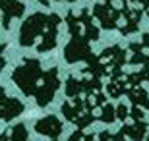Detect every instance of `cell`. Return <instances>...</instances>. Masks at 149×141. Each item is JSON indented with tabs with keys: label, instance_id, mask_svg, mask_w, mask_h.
<instances>
[{
	"label": "cell",
	"instance_id": "1",
	"mask_svg": "<svg viewBox=\"0 0 149 141\" xmlns=\"http://www.w3.org/2000/svg\"><path fill=\"white\" fill-rule=\"evenodd\" d=\"M66 25H68V31H70V41L64 47V60H66L68 64L85 62L87 66L83 68V74L97 76V77H107L109 79L111 72H109L107 64L99 56L93 54V50H91V39L85 35L81 22L77 19V16L74 12H68L66 14Z\"/></svg>",
	"mask_w": 149,
	"mask_h": 141
},
{
	"label": "cell",
	"instance_id": "2",
	"mask_svg": "<svg viewBox=\"0 0 149 141\" xmlns=\"http://www.w3.org/2000/svg\"><path fill=\"white\" fill-rule=\"evenodd\" d=\"M43 66L37 58H25L22 66H17L16 70L12 72V81L19 87V91L25 97H33L37 91L41 77H43Z\"/></svg>",
	"mask_w": 149,
	"mask_h": 141
},
{
	"label": "cell",
	"instance_id": "3",
	"mask_svg": "<svg viewBox=\"0 0 149 141\" xmlns=\"http://www.w3.org/2000/svg\"><path fill=\"white\" fill-rule=\"evenodd\" d=\"M60 110H62V114H64V118H66L68 122H72L77 130H85L87 126H91L95 120H97V114L87 112L85 103H83V95L72 99V103H68V101L62 103Z\"/></svg>",
	"mask_w": 149,
	"mask_h": 141
},
{
	"label": "cell",
	"instance_id": "4",
	"mask_svg": "<svg viewBox=\"0 0 149 141\" xmlns=\"http://www.w3.org/2000/svg\"><path fill=\"white\" fill-rule=\"evenodd\" d=\"M47 23H49V16L47 14H41V12L31 14L22 23V29H19V44L22 47H33L35 41L45 33Z\"/></svg>",
	"mask_w": 149,
	"mask_h": 141
},
{
	"label": "cell",
	"instance_id": "5",
	"mask_svg": "<svg viewBox=\"0 0 149 141\" xmlns=\"http://www.w3.org/2000/svg\"><path fill=\"white\" fill-rule=\"evenodd\" d=\"M58 87H60V79H58V68H50L43 74L41 77V83H39L37 91H35V103L45 108L47 104L52 103V99H54L56 91H58Z\"/></svg>",
	"mask_w": 149,
	"mask_h": 141
},
{
	"label": "cell",
	"instance_id": "6",
	"mask_svg": "<svg viewBox=\"0 0 149 141\" xmlns=\"http://www.w3.org/2000/svg\"><path fill=\"white\" fill-rule=\"evenodd\" d=\"M99 58L105 62L107 68H109V72H111L109 81H111V79H118V77H124V70H122V66L128 62L126 50H124V49L116 47V44H114V47H109V49H105L99 54Z\"/></svg>",
	"mask_w": 149,
	"mask_h": 141
},
{
	"label": "cell",
	"instance_id": "7",
	"mask_svg": "<svg viewBox=\"0 0 149 141\" xmlns=\"http://www.w3.org/2000/svg\"><path fill=\"white\" fill-rule=\"evenodd\" d=\"M93 16L95 19H99V25L107 31H114L120 27V8H114L112 2H103L93 6Z\"/></svg>",
	"mask_w": 149,
	"mask_h": 141
},
{
	"label": "cell",
	"instance_id": "8",
	"mask_svg": "<svg viewBox=\"0 0 149 141\" xmlns=\"http://www.w3.org/2000/svg\"><path fill=\"white\" fill-rule=\"evenodd\" d=\"M130 0H122V8H120V14H122V23L118 31L126 37V35H132L139 29V22H141V14H143V8H132Z\"/></svg>",
	"mask_w": 149,
	"mask_h": 141
},
{
	"label": "cell",
	"instance_id": "9",
	"mask_svg": "<svg viewBox=\"0 0 149 141\" xmlns=\"http://www.w3.org/2000/svg\"><path fill=\"white\" fill-rule=\"evenodd\" d=\"M60 23H62V17L58 14H50L49 16L47 29L41 35V43L37 44V52L45 54V52H50V50L56 49V44H58V25Z\"/></svg>",
	"mask_w": 149,
	"mask_h": 141
},
{
	"label": "cell",
	"instance_id": "10",
	"mask_svg": "<svg viewBox=\"0 0 149 141\" xmlns=\"http://www.w3.org/2000/svg\"><path fill=\"white\" fill-rule=\"evenodd\" d=\"M23 110H25V106H23L22 101H19V99H14V97H8V95H6V89L0 85V120L12 122V120L17 118Z\"/></svg>",
	"mask_w": 149,
	"mask_h": 141
},
{
	"label": "cell",
	"instance_id": "11",
	"mask_svg": "<svg viewBox=\"0 0 149 141\" xmlns=\"http://www.w3.org/2000/svg\"><path fill=\"white\" fill-rule=\"evenodd\" d=\"M62 130H64V126H62L60 118L54 114H49L35 122V131L41 135H47L49 139H58L62 135Z\"/></svg>",
	"mask_w": 149,
	"mask_h": 141
},
{
	"label": "cell",
	"instance_id": "12",
	"mask_svg": "<svg viewBox=\"0 0 149 141\" xmlns=\"http://www.w3.org/2000/svg\"><path fill=\"white\" fill-rule=\"evenodd\" d=\"M25 12V4H22L19 0H0V14H2V27L10 29L12 19L22 17Z\"/></svg>",
	"mask_w": 149,
	"mask_h": 141
},
{
	"label": "cell",
	"instance_id": "13",
	"mask_svg": "<svg viewBox=\"0 0 149 141\" xmlns=\"http://www.w3.org/2000/svg\"><path fill=\"white\" fill-rule=\"evenodd\" d=\"M147 122L145 120H134V124H124L120 128V133L122 137H128V139H145L147 137Z\"/></svg>",
	"mask_w": 149,
	"mask_h": 141
},
{
	"label": "cell",
	"instance_id": "14",
	"mask_svg": "<svg viewBox=\"0 0 149 141\" xmlns=\"http://www.w3.org/2000/svg\"><path fill=\"white\" fill-rule=\"evenodd\" d=\"M143 49H145L143 43H132V44H130V50L134 52V56L128 60V62H130L132 66H138V64H145V62H149V52L145 54Z\"/></svg>",
	"mask_w": 149,
	"mask_h": 141
},
{
	"label": "cell",
	"instance_id": "15",
	"mask_svg": "<svg viewBox=\"0 0 149 141\" xmlns=\"http://www.w3.org/2000/svg\"><path fill=\"white\" fill-rule=\"evenodd\" d=\"M126 81H128V85H139L141 81H149V62H145L139 72L126 74Z\"/></svg>",
	"mask_w": 149,
	"mask_h": 141
},
{
	"label": "cell",
	"instance_id": "16",
	"mask_svg": "<svg viewBox=\"0 0 149 141\" xmlns=\"http://www.w3.org/2000/svg\"><path fill=\"white\" fill-rule=\"evenodd\" d=\"M8 139H29V133H27V128L23 124H16V126H12L10 131H8Z\"/></svg>",
	"mask_w": 149,
	"mask_h": 141
},
{
	"label": "cell",
	"instance_id": "17",
	"mask_svg": "<svg viewBox=\"0 0 149 141\" xmlns=\"http://www.w3.org/2000/svg\"><path fill=\"white\" fill-rule=\"evenodd\" d=\"M128 116H130V110H128V106H126V104H118V106H116V118L120 120V122H124Z\"/></svg>",
	"mask_w": 149,
	"mask_h": 141
},
{
	"label": "cell",
	"instance_id": "18",
	"mask_svg": "<svg viewBox=\"0 0 149 141\" xmlns=\"http://www.w3.org/2000/svg\"><path fill=\"white\" fill-rule=\"evenodd\" d=\"M130 116H132V120H145L143 110H141V106H138V104H134V106H132V110H130Z\"/></svg>",
	"mask_w": 149,
	"mask_h": 141
},
{
	"label": "cell",
	"instance_id": "19",
	"mask_svg": "<svg viewBox=\"0 0 149 141\" xmlns=\"http://www.w3.org/2000/svg\"><path fill=\"white\" fill-rule=\"evenodd\" d=\"M95 135H91V133H83L81 130H77V131H74L72 135H70V139H93Z\"/></svg>",
	"mask_w": 149,
	"mask_h": 141
},
{
	"label": "cell",
	"instance_id": "20",
	"mask_svg": "<svg viewBox=\"0 0 149 141\" xmlns=\"http://www.w3.org/2000/svg\"><path fill=\"white\" fill-rule=\"evenodd\" d=\"M4 49H6V44H4V43H0V72L4 70V66H6V58H4Z\"/></svg>",
	"mask_w": 149,
	"mask_h": 141
},
{
	"label": "cell",
	"instance_id": "21",
	"mask_svg": "<svg viewBox=\"0 0 149 141\" xmlns=\"http://www.w3.org/2000/svg\"><path fill=\"white\" fill-rule=\"evenodd\" d=\"M138 4H141V8H143V12L149 16V0H138Z\"/></svg>",
	"mask_w": 149,
	"mask_h": 141
},
{
	"label": "cell",
	"instance_id": "22",
	"mask_svg": "<svg viewBox=\"0 0 149 141\" xmlns=\"http://www.w3.org/2000/svg\"><path fill=\"white\" fill-rule=\"evenodd\" d=\"M141 43H143V47L149 50V33H145V35H143V39H141Z\"/></svg>",
	"mask_w": 149,
	"mask_h": 141
},
{
	"label": "cell",
	"instance_id": "23",
	"mask_svg": "<svg viewBox=\"0 0 149 141\" xmlns=\"http://www.w3.org/2000/svg\"><path fill=\"white\" fill-rule=\"evenodd\" d=\"M35 2H39L41 6H49V0H35Z\"/></svg>",
	"mask_w": 149,
	"mask_h": 141
},
{
	"label": "cell",
	"instance_id": "24",
	"mask_svg": "<svg viewBox=\"0 0 149 141\" xmlns=\"http://www.w3.org/2000/svg\"><path fill=\"white\" fill-rule=\"evenodd\" d=\"M58 2H77V0H58Z\"/></svg>",
	"mask_w": 149,
	"mask_h": 141
},
{
	"label": "cell",
	"instance_id": "25",
	"mask_svg": "<svg viewBox=\"0 0 149 141\" xmlns=\"http://www.w3.org/2000/svg\"><path fill=\"white\" fill-rule=\"evenodd\" d=\"M103 2H114V0H103Z\"/></svg>",
	"mask_w": 149,
	"mask_h": 141
},
{
	"label": "cell",
	"instance_id": "26",
	"mask_svg": "<svg viewBox=\"0 0 149 141\" xmlns=\"http://www.w3.org/2000/svg\"><path fill=\"white\" fill-rule=\"evenodd\" d=\"M0 22H2V16H0Z\"/></svg>",
	"mask_w": 149,
	"mask_h": 141
}]
</instances>
